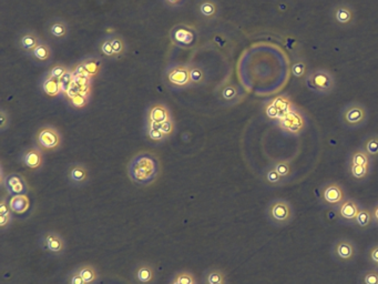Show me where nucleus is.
Masks as SVG:
<instances>
[{
  "label": "nucleus",
  "mask_w": 378,
  "mask_h": 284,
  "mask_svg": "<svg viewBox=\"0 0 378 284\" xmlns=\"http://www.w3.org/2000/svg\"><path fill=\"white\" fill-rule=\"evenodd\" d=\"M204 284H213V283H222L226 282V274L222 270L212 268L209 269L204 273Z\"/></svg>",
  "instance_id": "28"
},
{
  "label": "nucleus",
  "mask_w": 378,
  "mask_h": 284,
  "mask_svg": "<svg viewBox=\"0 0 378 284\" xmlns=\"http://www.w3.org/2000/svg\"><path fill=\"white\" fill-rule=\"evenodd\" d=\"M166 79L171 86L175 88H184L191 85L190 68L183 64L172 66L166 71Z\"/></svg>",
  "instance_id": "9"
},
{
  "label": "nucleus",
  "mask_w": 378,
  "mask_h": 284,
  "mask_svg": "<svg viewBox=\"0 0 378 284\" xmlns=\"http://www.w3.org/2000/svg\"><path fill=\"white\" fill-rule=\"evenodd\" d=\"M368 119L367 109L360 102H350L346 105L342 111V122L347 128L362 127Z\"/></svg>",
  "instance_id": "3"
},
{
  "label": "nucleus",
  "mask_w": 378,
  "mask_h": 284,
  "mask_svg": "<svg viewBox=\"0 0 378 284\" xmlns=\"http://www.w3.org/2000/svg\"><path fill=\"white\" fill-rule=\"evenodd\" d=\"M67 177L70 184L74 186H82L89 180L88 168L83 163H72L68 168Z\"/></svg>",
  "instance_id": "16"
},
{
  "label": "nucleus",
  "mask_w": 378,
  "mask_h": 284,
  "mask_svg": "<svg viewBox=\"0 0 378 284\" xmlns=\"http://www.w3.org/2000/svg\"><path fill=\"white\" fill-rule=\"evenodd\" d=\"M349 173L351 177L357 180V181H363V180L368 178L370 173V168L349 163Z\"/></svg>",
  "instance_id": "31"
},
{
  "label": "nucleus",
  "mask_w": 378,
  "mask_h": 284,
  "mask_svg": "<svg viewBox=\"0 0 378 284\" xmlns=\"http://www.w3.org/2000/svg\"><path fill=\"white\" fill-rule=\"evenodd\" d=\"M197 11L203 18L214 19L219 15V6L215 0H201L197 6Z\"/></svg>",
  "instance_id": "22"
},
{
  "label": "nucleus",
  "mask_w": 378,
  "mask_h": 284,
  "mask_svg": "<svg viewBox=\"0 0 378 284\" xmlns=\"http://www.w3.org/2000/svg\"><path fill=\"white\" fill-rule=\"evenodd\" d=\"M213 284H226V282H222V283H213Z\"/></svg>",
  "instance_id": "54"
},
{
  "label": "nucleus",
  "mask_w": 378,
  "mask_h": 284,
  "mask_svg": "<svg viewBox=\"0 0 378 284\" xmlns=\"http://www.w3.org/2000/svg\"><path fill=\"white\" fill-rule=\"evenodd\" d=\"M355 222L358 227L366 228L371 223V213L366 209H361L356 217Z\"/></svg>",
  "instance_id": "38"
},
{
  "label": "nucleus",
  "mask_w": 378,
  "mask_h": 284,
  "mask_svg": "<svg viewBox=\"0 0 378 284\" xmlns=\"http://www.w3.org/2000/svg\"><path fill=\"white\" fill-rule=\"evenodd\" d=\"M21 162L24 167L29 168L31 170H37L41 168L43 162V154L42 150L38 147L29 148L26 150L21 157Z\"/></svg>",
  "instance_id": "18"
},
{
  "label": "nucleus",
  "mask_w": 378,
  "mask_h": 284,
  "mask_svg": "<svg viewBox=\"0 0 378 284\" xmlns=\"http://www.w3.org/2000/svg\"><path fill=\"white\" fill-rule=\"evenodd\" d=\"M369 259L375 264L378 262V244L373 245L369 250Z\"/></svg>",
  "instance_id": "52"
},
{
  "label": "nucleus",
  "mask_w": 378,
  "mask_h": 284,
  "mask_svg": "<svg viewBox=\"0 0 378 284\" xmlns=\"http://www.w3.org/2000/svg\"><path fill=\"white\" fill-rule=\"evenodd\" d=\"M371 161H373V159L368 156V153L363 148H361V149H356L351 152L349 163L371 168Z\"/></svg>",
  "instance_id": "27"
},
{
  "label": "nucleus",
  "mask_w": 378,
  "mask_h": 284,
  "mask_svg": "<svg viewBox=\"0 0 378 284\" xmlns=\"http://www.w3.org/2000/svg\"><path fill=\"white\" fill-rule=\"evenodd\" d=\"M42 90L49 97H58L60 93H62L59 80L53 78L49 75H47L42 82Z\"/></svg>",
  "instance_id": "26"
},
{
  "label": "nucleus",
  "mask_w": 378,
  "mask_h": 284,
  "mask_svg": "<svg viewBox=\"0 0 378 284\" xmlns=\"http://www.w3.org/2000/svg\"><path fill=\"white\" fill-rule=\"evenodd\" d=\"M68 284H86V282L82 279V276L78 272V270L74 269L68 276Z\"/></svg>",
  "instance_id": "50"
},
{
  "label": "nucleus",
  "mask_w": 378,
  "mask_h": 284,
  "mask_svg": "<svg viewBox=\"0 0 378 284\" xmlns=\"http://www.w3.org/2000/svg\"><path fill=\"white\" fill-rule=\"evenodd\" d=\"M133 280L138 284H152L156 280V270L151 263L142 262L133 272Z\"/></svg>",
  "instance_id": "17"
},
{
  "label": "nucleus",
  "mask_w": 378,
  "mask_h": 284,
  "mask_svg": "<svg viewBox=\"0 0 378 284\" xmlns=\"http://www.w3.org/2000/svg\"><path fill=\"white\" fill-rule=\"evenodd\" d=\"M265 113H266L267 117L271 118V119H279L280 120L282 117H283V115H282V113H281V111L278 109V107L275 106L272 101L266 106Z\"/></svg>",
  "instance_id": "46"
},
{
  "label": "nucleus",
  "mask_w": 378,
  "mask_h": 284,
  "mask_svg": "<svg viewBox=\"0 0 378 284\" xmlns=\"http://www.w3.org/2000/svg\"><path fill=\"white\" fill-rule=\"evenodd\" d=\"M331 17L335 25L343 28L350 27L355 19L353 8L346 4H338L334 6L331 10Z\"/></svg>",
  "instance_id": "10"
},
{
  "label": "nucleus",
  "mask_w": 378,
  "mask_h": 284,
  "mask_svg": "<svg viewBox=\"0 0 378 284\" xmlns=\"http://www.w3.org/2000/svg\"><path fill=\"white\" fill-rule=\"evenodd\" d=\"M304 118L295 109H292L283 118L280 119V127L292 134H299L304 129Z\"/></svg>",
  "instance_id": "11"
},
{
  "label": "nucleus",
  "mask_w": 378,
  "mask_h": 284,
  "mask_svg": "<svg viewBox=\"0 0 378 284\" xmlns=\"http://www.w3.org/2000/svg\"><path fill=\"white\" fill-rule=\"evenodd\" d=\"M73 78H74V83L79 88H83V87H87V86H91V78H89V77H83V76H75V75H73Z\"/></svg>",
  "instance_id": "51"
},
{
  "label": "nucleus",
  "mask_w": 378,
  "mask_h": 284,
  "mask_svg": "<svg viewBox=\"0 0 378 284\" xmlns=\"http://www.w3.org/2000/svg\"><path fill=\"white\" fill-rule=\"evenodd\" d=\"M292 75L295 77V78H302L307 73V66L305 61L303 60H296L292 64L291 67Z\"/></svg>",
  "instance_id": "40"
},
{
  "label": "nucleus",
  "mask_w": 378,
  "mask_h": 284,
  "mask_svg": "<svg viewBox=\"0 0 378 284\" xmlns=\"http://www.w3.org/2000/svg\"><path fill=\"white\" fill-rule=\"evenodd\" d=\"M265 180L266 182L268 184H272V185H276V184H281L282 181H283V178H282L279 172L275 170V168H271V169H268L265 173Z\"/></svg>",
  "instance_id": "42"
},
{
  "label": "nucleus",
  "mask_w": 378,
  "mask_h": 284,
  "mask_svg": "<svg viewBox=\"0 0 378 284\" xmlns=\"http://www.w3.org/2000/svg\"><path fill=\"white\" fill-rule=\"evenodd\" d=\"M146 135L151 141L155 142H163L169 138L155 125H146Z\"/></svg>",
  "instance_id": "32"
},
{
  "label": "nucleus",
  "mask_w": 378,
  "mask_h": 284,
  "mask_svg": "<svg viewBox=\"0 0 378 284\" xmlns=\"http://www.w3.org/2000/svg\"><path fill=\"white\" fill-rule=\"evenodd\" d=\"M172 119L169 108L164 103H155L152 105L146 114V125H161L163 122Z\"/></svg>",
  "instance_id": "15"
},
{
  "label": "nucleus",
  "mask_w": 378,
  "mask_h": 284,
  "mask_svg": "<svg viewBox=\"0 0 378 284\" xmlns=\"http://www.w3.org/2000/svg\"><path fill=\"white\" fill-rule=\"evenodd\" d=\"M40 244L44 251L55 255H61L66 250L65 239L55 231H47L43 233L40 238Z\"/></svg>",
  "instance_id": "7"
},
{
  "label": "nucleus",
  "mask_w": 378,
  "mask_h": 284,
  "mask_svg": "<svg viewBox=\"0 0 378 284\" xmlns=\"http://www.w3.org/2000/svg\"><path fill=\"white\" fill-rule=\"evenodd\" d=\"M333 255L339 261H350L356 255V247L348 239H339L333 247Z\"/></svg>",
  "instance_id": "13"
},
{
  "label": "nucleus",
  "mask_w": 378,
  "mask_h": 284,
  "mask_svg": "<svg viewBox=\"0 0 378 284\" xmlns=\"http://www.w3.org/2000/svg\"><path fill=\"white\" fill-rule=\"evenodd\" d=\"M82 63L91 78L98 76L102 68V62L100 59H97V58H87V59L82 60Z\"/></svg>",
  "instance_id": "30"
},
{
  "label": "nucleus",
  "mask_w": 378,
  "mask_h": 284,
  "mask_svg": "<svg viewBox=\"0 0 378 284\" xmlns=\"http://www.w3.org/2000/svg\"><path fill=\"white\" fill-rule=\"evenodd\" d=\"M68 70H69V68H67V67L65 66V64H60V63H58V64H56V66H54L53 68L50 69V71L48 73V75H49L50 77H53V78L59 80V79L61 78V77L67 73Z\"/></svg>",
  "instance_id": "45"
},
{
  "label": "nucleus",
  "mask_w": 378,
  "mask_h": 284,
  "mask_svg": "<svg viewBox=\"0 0 378 284\" xmlns=\"http://www.w3.org/2000/svg\"><path fill=\"white\" fill-rule=\"evenodd\" d=\"M173 279L180 284H196L194 275L189 272V271H181V272H178Z\"/></svg>",
  "instance_id": "41"
},
{
  "label": "nucleus",
  "mask_w": 378,
  "mask_h": 284,
  "mask_svg": "<svg viewBox=\"0 0 378 284\" xmlns=\"http://www.w3.org/2000/svg\"><path fill=\"white\" fill-rule=\"evenodd\" d=\"M306 86L311 91L318 94H329L334 91L335 78L329 70L314 69L306 76Z\"/></svg>",
  "instance_id": "2"
},
{
  "label": "nucleus",
  "mask_w": 378,
  "mask_h": 284,
  "mask_svg": "<svg viewBox=\"0 0 378 284\" xmlns=\"http://www.w3.org/2000/svg\"><path fill=\"white\" fill-rule=\"evenodd\" d=\"M363 149L371 159L378 158V134H373L364 140Z\"/></svg>",
  "instance_id": "29"
},
{
  "label": "nucleus",
  "mask_w": 378,
  "mask_h": 284,
  "mask_svg": "<svg viewBox=\"0 0 378 284\" xmlns=\"http://www.w3.org/2000/svg\"><path fill=\"white\" fill-rule=\"evenodd\" d=\"M29 57L37 63L47 64L50 62L51 57H53V50H51L48 43L41 41Z\"/></svg>",
  "instance_id": "21"
},
{
  "label": "nucleus",
  "mask_w": 378,
  "mask_h": 284,
  "mask_svg": "<svg viewBox=\"0 0 378 284\" xmlns=\"http://www.w3.org/2000/svg\"><path fill=\"white\" fill-rule=\"evenodd\" d=\"M89 100H90V97H87L82 93H78L74 97H72V98H70L69 102H70V105H71V107H73L74 109H83L85 107H87Z\"/></svg>",
  "instance_id": "39"
},
{
  "label": "nucleus",
  "mask_w": 378,
  "mask_h": 284,
  "mask_svg": "<svg viewBox=\"0 0 378 284\" xmlns=\"http://www.w3.org/2000/svg\"><path fill=\"white\" fill-rule=\"evenodd\" d=\"M49 35L58 40H62L67 38L69 34V27L65 20L60 18H56L48 25Z\"/></svg>",
  "instance_id": "19"
},
{
  "label": "nucleus",
  "mask_w": 378,
  "mask_h": 284,
  "mask_svg": "<svg viewBox=\"0 0 378 284\" xmlns=\"http://www.w3.org/2000/svg\"><path fill=\"white\" fill-rule=\"evenodd\" d=\"M190 77H191V83H200L204 79V74L200 68L191 67L190 68Z\"/></svg>",
  "instance_id": "47"
},
{
  "label": "nucleus",
  "mask_w": 378,
  "mask_h": 284,
  "mask_svg": "<svg viewBox=\"0 0 378 284\" xmlns=\"http://www.w3.org/2000/svg\"><path fill=\"white\" fill-rule=\"evenodd\" d=\"M59 82H60V88H61V92L62 94H65L68 92V90L70 89V87H71L73 85L74 82V78H73V70L69 69L67 73L63 75L61 78L59 79Z\"/></svg>",
  "instance_id": "33"
},
{
  "label": "nucleus",
  "mask_w": 378,
  "mask_h": 284,
  "mask_svg": "<svg viewBox=\"0 0 378 284\" xmlns=\"http://www.w3.org/2000/svg\"><path fill=\"white\" fill-rule=\"evenodd\" d=\"M361 208L354 199H347L339 205V216L345 220L355 221Z\"/></svg>",
  "instance_id": "20"
},
{
  "label": "nucleus",
  "mask_w": 378,
  "mask_h": 284,
  "mask_svg": "<svg viewBox=\"0 0 378 284\" xmlns=\"http://www.w3.org/2000/svg\"><path fill=\"white\" fill-rule=\"evenodd\" d=\"M9 126H10L9 114L5 109H2V110H0V131L7 130Z\"/></svg>",
  "instance_id": "49"
},
{
  "label": "nucleus",
  "mask_w": 378,
  "mask_h": 284,
  "mask_svg": "<svg viewBox=\"0 0 378 284\" xmlns=\"http://www.w3.org/2000/svg\"><path fill=\"white\" fill-rule=\"evenodd\" d=\"M77 270H78V272L81 274L82 279L85 280L86 284H95L98 281V272H97V269H95L93 266H91V264H88V263H83V264H80L79 267L75 268Z\"/></svg>",
  "instance_id": "24"
},
{
  "label": "nucleus",
  "mask_w": 378,
  "mask_h": 284,
  "mask_svg": "<svg viewBox=\"0 0 378 284\" xmlns=\"http://www.w3.org/2000/svg\"><path fill=\"white\" fill-rule=\"evenodd\" d=\"M42 40L39 38L35 31L31 30H24L17 37V47L20 49L22 53H24L27 56H30V54L38 47Z\"/></svg>",
  "instance_id": "14"
},
{
  "label": "nucleus",
  "mask_w": 378,
  "mask_h": 284,
  "mask_svg": "<svg viewBox=\"0 0 378 284\" xmlns=\"http://www.w3.org/2000/svg\"><path fill=\"white\" fill-rule=\"evenodd\" d=\"M170 38L179 47L191 48L197 41V31L187 25H177L171 29Z\"/></svg>",
  "instance_id": "6"
},
{
  "label": "nucleus",
  "mask_w": 378,
  "mask_h": 284,
  "mask_svg": "<svg viewBox=\"0 0 378 284\" xmlns=\"http://www.w3.org/2000/svg\"><path fill=\"white\" fill-rule=\"evenodd\" d=\"M164 2L170 7H179L183 3V0H164Z\"/></svg>",
  "instance_id": "53"
},
{
  "label": "nucleus",
  "mask_w": 378,
  "mask_h": 284,
  "mask_svg": "<svg viewBox=\"0 0 378 284\" xmlns=\"http://www.w3.org/2000/svg\"><path fill=\"white\" fill-rule=\"evenodd\" d=\"M36 144L42 151H55L61 146V134L53 126H44L36 133Z\"/></svg>",
  "instance_id": "5"
},
{
  "label": "nucleus",
  "mask_w": 378,
  "mask_h": 284,
  "mask_svg": "<svg viewBox=\"0 0 378 284\" xmlns=\"http://www.w3.org/2000/svg\"><path fill=\"white\" fill-rule=\"evenodd\" d=\"M12 221V211L9 206V202L5 197L0 202V228L3 230L7 229Z\"/></svg>",
  "instance_id": "25"
},
{
  "label": "nucleus",
  "mask_w": 378,
  "mask_h": 284,
  "mask_svg": "<svg viewBox=\"0 0 378 284\" xmlns=\"http://www.w3.org/2000/svg\"><path fill=\"white\" fill-rule=\"evenodd\" d=\"M9 206L14 213L23 215L30 208V200L27 195L11 197V199L9 200Z\"/></svg>",
  "instance_id": "23"
},
{
  "label": "nucleus",
  "mask_w": 378,
  "mask_h": 284,
  "mask_svg": "<svg viewBox=\"0 0 378 284\" xmlns=\"http://www.w3.org/2000/svg\"><path fill=\"white\" fill-rule=\"evenodd\" d=\"M161 172V163L156 154L142 151L136 154L128 164V176L140 185L152 184Z\"/></svg>",
  "instance_id": "1"
},
{
  "label": "nucleus",
  "mask_w": 378,
  "mask_h": 284,
  "mask_svg": "<svg viewBox=\"0 0 378 284\" xmlns=\"http://www.w3.org/2000/svg\"><path fill=\"white\" fill-rule=\"evenodd\" d=\"M2 184L11 197L27 195L29 192L28 183L20 173H10L2 179Z\"/></svg>",
  "instance_id": "8"
},
{
  "label": "nucleus",
  "mask_w": 378,
  "mask_h": 284,
  "mask_svg": "<svg viewBox=\"0 0 378 284\" xmlns=\"http://www.w3.org/2000/svg\"><path fill=\"white\" fill-rule=\"evenodd\" d=\"M109 39H110L112 48L114 50L115 55H117V57L123 55L125 53V42L123 41V39L120 36H118V35L109 36Z\"/></svg>",
  "instance_id": "35"
},
{
  "label": "nucleus",
  "mask_w": 378,
  "mask_h": 284,
  "mask_svg": "<svg viewBox=\"0 0 378 284\" xmlns=\"http://www.w3.org/2000/svg\"><path fill=\"white\" fill-rule=\"evenodd\" d=\"M376 267H378V262H377V263H376Z\"/></svg>",
  "instance_id": "55"
},
{
  "label": "nucleus",
  "mask_w": 378,
  "mask_h": 284,
  "mask_svg": "<svg viewBox=\"0 0 378 284\" xmlns=\"http://www.w3.org/2000/svg\"><path fill=\"white\" fill-rule=\"evenodd\" d=\"M363 284H378V271L367 270L362 274Z\"/></svg>",
  "instance_id": "44"
},
{
  "label": "nucleus",
  "mask_w": 378,
  "mask_h": 284,
  "mask_svg": "<svg viewBox=\"0 0 378 284\" xmlns=\"http://www.w3.org/2000/svg\"><path fill=\"white\" fill-rule=\"evenodd\" d=\"M100 51H101V54L105 55L107 58L117 57V55H115L114 50L112 48L110 39H109V37L105 38V39L100 42Z\"/></svg>",
  "instance_id": "43"
},
{
  "label": "nucleus",
  "mask_w": 378,
  "mask_h": 284,
  "mask_svg": "<svg viewBox=\"0 0 378 284\" xmlns=\"http://www.w3.org/2000/svg\"><path fill=\"white\" fill-rule=\"evenodd\" d=\"M274 168H275V170H276L279 172L280 176L282 178H283V179H285L287 177H290L291 173H292V165H291L290 162H288L287 160H280V161H278V162L275 163Z\"/></svg>",
  "instance_id": "37"
},
{
  "label": "nucleus",
  "mask_w": 378,
  "mask_h": 284,
  "mask_svg": "<svg viewBox=\"0 0 378 284\" xmlns=\"http://www.w3.org/2000/svg\"><path fill=\"white\" fill-rule=\"evenodd\" d=\"M272 102L278 107V109L281 111V113H282V115H283V117L288 111H291L293 109L290 99L285 98V97H278V98H275ZM283 117H282V118H283Z\"/></svg>",
  "instance_id": "36"
},
{
  "label": "nucleus",
  "mask_w": 378,
  "mask_h": 284,
  "mask_svg": "<svg viewBox=\"0 0 378 284\" xmlns=\"http://www.w3.org/2000/svg\"><path fill=\"white\" fill-rule=\"evenodd\" d=\"M221 97H222V99L224 101L231 102V101H233V100H235L236 98H238V97H239V90H238V88H236L235 86L231 85V83H230V85H226V86H224L222 88V90H221Z\"/></svg>",
  "instance_id": "34"
},
{
  "label": "nucleus",
  "mask_w": 378,
  "mask_h": 284,
  "mask_svg": "<svg viewBox=\"0 0 378 284\" xmlns=\"http://www.w3.org/2000/svg\"><path fill=\"white\" fill-rule=\"evenodd\" d=\"M157 127L166 135V137H170V135L174 132V121H173V119L165 121L161 125H158Z\"/></svg>",
  "instance_id": "48"
},
{
  "label": "nucleus",
  "mask_w": 378,
  "mask_h": 284,
  "mask_svg": "<svg viewBox=\"0 0 378 284\" xmlns=\"http://www.w3.org/2000/svg\"><path fill=\"white\" fill-rule=\"evenodd\" d=\"M322 198L326 204L337 205L342 204L345 201L346 193L341 184L336 182H331L326 184L323 188Z\"/></svg>",
  "instance_id": "12"
},
{
  "label": "nucleus",
  "mask_w": 378,
  "mask_h": 284,
  "mask_svg": "<svg viewBox=\"0 0 378 284\" xmlns=\"http://www.w3.org/2000/svg\"><path fill=\"white\" fill-rule=\"evenodd\" d=\"M267 216L270 220L278 225L291 223L294 211L291 203L284 199H276L270 203L267 208Z\"/></svg>",
  "instance_id": "4"
}]
</instances>
